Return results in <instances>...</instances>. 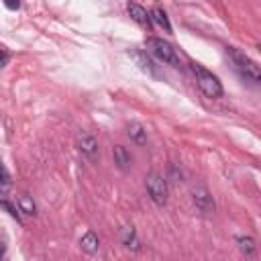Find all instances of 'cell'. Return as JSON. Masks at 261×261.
<instances>
[{
    "label": "cell",
    "mask_w": 261,
    "mask_h": 261,
    "mask_svg": "<svg viewBox=\"0 0 261 261\" xmlns=\"http://www.w3.org/2000/svg\"><path fill=\"white\" fill-rule=\"evenodd\" d=\"M0 208H4L12 218H16L18 222H20V214H18V210H16V206H12L8 200H0Z\"/></svg>",
    "instance_id": "e0dca14e"
},
{
    "label": "cell",
    "mask_w": 261,
    "mask_h": 261,
    "mask_svg": "<svg viewBox=\"0 0 261 261\" xmlns=\"http://www.w3.org/2000/svg\"><path fill=\"white\" fill-rule=\"evenodd\" d=\"M226 53H228V57L232 59L234 67H237L247 80H251L253 84H259V82H261V69H259V65H257L247 53L239 51L237 47H228Z\"/></svg>",
    "instance_id": "7a4b0ae2"
},
{
    "label": "cell",
    "mask_w": 261,
    "mask_h": 261,
    "mask_svg": "<svg viewBox=\"0 0 261 261\" xmlns=\"http://www.w3.org/2000/svg\"><path fill=\"white\" fill-rule=\"evenodd\" d=\"M18 208H20V212H24V214H35L37 212V208H35V202L27 196V194H22V196H18Z\"/></svg>",
    "instance_id": "5bb4252c"
},
{
    "label": "cell",
    "mask_w": 261,
    "mask_h": 261,
    "mask_svg": "<svg viewBox=\"0 0 261 261\" xmlns=\"http://www.w3.org/2000/svg\"><path fill=\"white\" fill-rule=\"evenodd\" d=\"M10 186H12V179H10V173H8V169L4 167V163L0 161V194H4V192H8V190H10Z\"/></svg>",
    "instance_id": "2e32d148"
},
{
    "label": "cell",
    "mask_w": 261,
    "mask_h": 261,
    "mask_svg": "<svg viewBox=\"0 0 261 261\" xmlns=\"http://www.w3.org/2000/svg\"><path fill=\"white\" fill-rule=\"evenodd\" d=\"M237 243H239V249H241L247 257L255 253V241H253L251 237H239V239H237Z\"/></svg>",
    "instance_id": "9a60e30c"
},
{
    "label": "cell",
    "mask_w": 261,
    "mask_h": 261,
    "mask_svg": "<svg viewBox=\"0 0 261 261\" xmlns=\"http://www.w3.org/2000/svg\"><path fill=\"white\" fill-rule=\"evenodd\" d=\"M190 67H192V71L196 75V82H198V88L204 92V96H208V98H220L224 94L222 84L218 82V77L212 71H208L200 63H190Z\"/></svg>",
    "instance_id": "6da1fadb"
},
{
    "label": "cell",
    "mask_w": 261,
    "mask_h": 261,
    "mask_svg": "<svg viewBox=\"0 0 261 261\" xmlns=\"http://www.w3.org/2000/svg\"><path fill=\"white\" fill-rule=\"evenodd\" d=\"M4 6L10 10H16V8H20V2H4Z\"/></svg>",
    "instance_id": "d6986e66"
},
{
    "label": "cell",
    "mask_w": 261,
    "mask_h": 261,
    "mask_svg": "<svg viewBox=\"0 0 261 261\" xmlns=\"http://www.w3.org/2000/svg\"><path fill=\"white\" fill-rule=\"evenodd\" d=\"M4 253H6V241H4V239H0V259L4 257Z\"/></svg>",
    "instance_id": "ffe728a7"
},
{
    "label": "cell",
    "mask_w": 261,
    "mask_h": 261,
    "mask_svg": "<svg viewBox=\"0 0 261 261\" xmlns=\"http://www.w3.org/2000/svg\"><path fill=\"white\" fill-rule=\"evenodd\" d=\"M112 157H114V163H116L118 169L126 171V169L130 167V155H128V151H126L122 145H116V147L112 149Z\"/></svg>",
    "instance_id": "30bf717a"
},
{
    "label": "cell",
    "mask_w": 261,
    "mask_h": 261,
    "mask_svg": "<svg viewBox=\"0 0 261 261\" xmlns=\"http://www.w3.org/2000/svg\"><path fill=\"white\" fill-rule=\"evenodd\" d=\"M8 59H10V55H8V51L0 47V67H4V65L8 63Z\"/></svg>",
    "instance_id": "ac0fdd59"
},
{
    "label": "cell",
    "mask_w": 261,
    "mask_h": 261,
    "mask_svg": "<svg viewBox=\"0 0 261 261\" xmlns=\"http://www.w3.org/2000/svg\"><path fill=\"white\" fill-rule=\"evenodd\" d=\"M120 239H122V243H124L128 249H133V251H137V249H139V239H137V234H135V228H133V226H124V228H122V232H120Z\"/></svg>",
    "instance_id": "4fadbf2b"
},
{
    "label": "cell",
    "mask_w": 261,
    "mask_h": 261,
    "mask_svg": "<svg viewBox=\"0 0 261 261\" xmlns=\"http://www.w3.org/2000/svg\"><path fill=\"white\" fill-rule=\"evenodd\" d=\"M77 149H80L88 159H96V157H98V141H96V137L90 135V133L77 135Z\"/></svg>",
    "instance_id": "8992f818"
},
{
    "label": "cell",
    "mask_w": 261,
    "mask_h": 261,
    "mask_svg": "<svg viewBox=\"0 0 261 261\" xmlns=\"http://www.w3.org/2000/svg\"><path fill=\"white\" fill-rule=\"evenodd\" d=\"M145 186H147V192H149L151 200L157 206H165L167 204V181H165V177L161 173H157V171L147 173Z\"/></svg>",
    "instance_id": "277c9868"
},
{
    "label": "cell",
    "mask_w": 261,
    "mask_h": 261,
    "mask_svg": "<svg viewBox=\"0 0 261 261\" xmlns=\"http://www.w3.org/2000/svg\"><path fill=\"white\" fill-rule=\"evenodd\" d=\"M128 14H130V18H133L135 22H139L141 27H145V29H151V27H153L149 12H147L141 4H128Z\"/></svg>",
    "instance_id": "52a82bcc"
},
{
    "label": "cell",
    "mask_w": 261,
    "mask_h": 261,
    "mask_svg": "<svg viewBox=\"0 0 261 261\" xmlns=\"http://www.w3.org/2000/svg\"><path fill=\"white\" fill-rule=\"evenodd\" d=\"M126 130H128L130 141H135L137 145H145V143H147V130H145L139 122H130V124L126 126Z\"/></svg>",
    "instance_id": "7c38bea8"
},
{
    "label": "cell",
    "mask_w": 261,
    "mask_h": 261,
    "mask_svg": "<svg viewBox=\"0 0 261 261\" xmlns=\"http://www.w3.org/2000/svg\"><path fill=\"white\" fill-rule=\"evenodd\" d=\"M192 196H194L196 208H200L202 212H212V210H214V202H212V196H210V192L206 190V186H194Z\"/></svg>",
    "instance_id": "5b68a950"
},
{
    "label": "cell",
    "mask_w": 261,
    "mask_h": 261,
    "mask_svg": "<svg viewBox=\"0 0 261 261\" xmlns=\"http://www.w3.org/2000/svg\"><path fill=\"white\" fill-rule=\"evenodd\" d=\"M147 49L157 57V59H161L163 63H169V65H179V57H177V53H175V49L167 43V41H163L161 37H149L147 39Z\"/></svg>",
    "instance_id": "3957f363"
},
{
    "label": "cell",
    "mask_w": 261,
    "mask_h": 261,
    "mask_svg": "<svg viewBox=\"0 0 261 261\" xmlns=\"http://www.w3.org/2000/svg\"><path fill=\"white\" fill-rule=\"evenodd\" d=\"M149 16H151V22L159 24L165 33H171V22H169V18H167V12H165L161 6H155V8L149 12Z\"/></svg>",
    "instance_id": "9c48e42d"
},
{
    "label": "cell",
    "mask_w": 261,
    "mask_h": 261,
    "mask_svg": "<svg viewBox=\"0 0 261 261\" xmlns=\"http://www.w3.org/2000/svg\"><path fill=\"white\" fill-rule=\"evenodd\" d=\"M128 57L139 65V69H143L145 73H155V65L153 61L149 59V55L145 51H137V49H130L128 51Z\"/></svg>",
    "instance_id": "ba28073f"
},
{
    "label": "cell",
    "mask_w": 261,
    "mask_h": 261,
    "mask_svg": "<svg viewBox=\"0 0 261 261\" xmlns=\"http://www.w3.org/2000/svg\"><path fill=\"white\" fill-rule=\"evenodd\" d=\"M80 247H82V251H86L88 255H94L96 251H98V247H100V243H98V237H96V232H86L82 239H80Z\"/></svg>",
    "instance_id": "8fae6325"
}]
</instances>
